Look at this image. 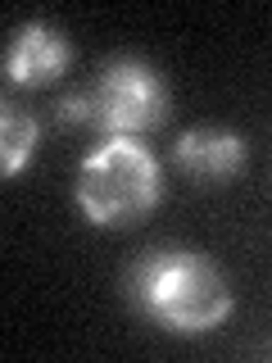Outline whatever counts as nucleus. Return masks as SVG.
I'll return each instance as SVG.
<instances>
[{
    "mask_svg": "<svg viewBox=\"0 0 272 363\" xmlns=\"http://www.w3.org/2000/svg\"><path fill=\"white\" fill-rule=\"evenodd\" d=\"M128 291L136 309L173 336L213 332L232 318L236 304L227 272L191 250H154L145 264H136Z\"/></svg>",
    "mask_w": 272,
    "mask_h": 363,
    "instance_id": "f257e3e1",
    "label": "nucleus"
},
{
    "mask_svg": "<svg viewBox=\"0 0 272 363\" xmlns=\"http://www.w3.org/2000/svg\"><path fill=\"white\" fill-rule=\"evenodd\" d=\"M77 209L91 227H132L159 204L164 173L150 145L136 136H109L77 168Z\"/></svg>",
    "mask_w": 272,
    "mask_h": 363,
    "instance_id": "f03ea898",
    "label": "nucleus"
},
{
    "mask_svg": "<svg viewBox=\"0 0 272 363\" xmlns=\"http://www.w3.org/2000/svg\"><path fill=\"white\" fill-rule=\"evenodd\" d=\"M173 96L159 68L145 60H113L100 68V77L86 91L60 100V123L64 128H91L96 136H136L154 132L168 123Z\"/></svg>",
    "mask_w": 272,
    "mask_h": 363,
    "instance_id": "7ed1b4c3",
    "label": "nucleus"
},
{
    "mask_svg": "<svg viewBox=\"0 0 272 363\" xmlns=\"http://www.w3.org/2000/svg\"><path fill=\"white\" fill-rule=\"evenodd\" d=\"M73 64V41H68L64 28L45 18H32L14 28L5 55H0V73H5L9 86H23V91H37V86H50L60 82Z\"/></svg>",
    "mask_w": 272,
    "mask_h": 363,
    "instance_id": "20e7f679",
    "label": "nucleus"
},
{
    "mask_svg": "<svg viewBox=\"0 0 272 363\" xmlns=\"http://www.w3.org/2000/svg\"><path fill=\"white\" fill-rule=\"evenodd\" d=\"M173 159H177V168L196 182V186H227V182H236L245 173L249 145H245V136L232 132V128L200 123V128L181 132Z\"/></svg>",
    "mask_w": 272,
    "mask_h": 363,
    "instance_id": "39448f33",
    "label": "nucleus"
},
{
    "mask_svg": "<svg viewBox=\"0 0 272 363\" xmlns=\"http://www.w3.org/2000/svg\"><path fill=\"white\" fill-rule=\"evenodd\" d=\"M37 141H41V128L18 100L0 96V182L5 177H18L28 168V159L37 155Z\"/></svg>",
    "mask_w": 272,
    "mask_h": 363,
    "instance_id": "423d86ee",
    "label": "nucleus"
}]
</instances>
